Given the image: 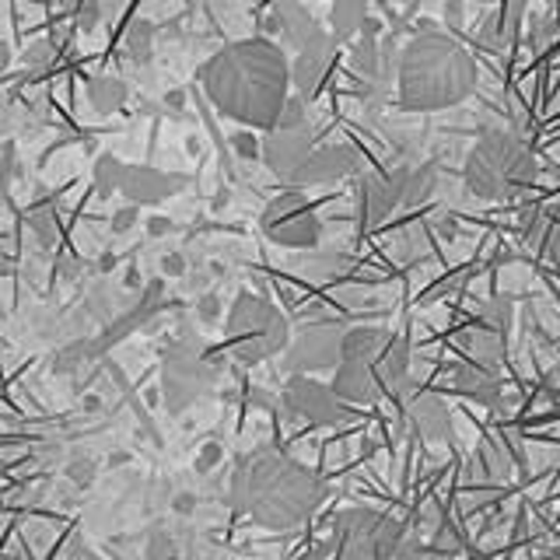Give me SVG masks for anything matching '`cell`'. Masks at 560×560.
Listing matches in <instances>:
<instances>
[{
	"label": "cell",
	"mask_w": 560,
	"mask_h": 560,
	"mask_svg": "<svg viewBox=\"0 0 560 560\" xmlns=\"http://www.w3.org/2000/svg\"><path fill=\"white\" fill-rule=\"evenodd\" d=\"M326 498V483L302 463L288 459L273 448H256L238 459L228 501L235 512L249 515L262 529H294L302 525Z\"/></svg>",
	"instance_id": "obj_2"
},
{
	"label": "cell",
	"mask_w": 560,
	"mask_h": 560,
	"mask_svg": "<svg viewBox=\"0 0 560 560\" xmlns=\"http://www.w3.org/2000/svg\"><path fill=\"white\" fill-rule=\"evenodd\" d=\"M228 144H232V151L242 158V162H259L262 158V140L253 130H235L228 137Z\"/></svg>",
	"instance_id": "obj_31"
},
{
	"label": "cell",
	"mask_w": 560,
	"mask_h": 560,
	"mask_svg": "<svg viewBox=\"0 0 560 560\" xmlns=\"http://www.w3.org/2000/svg\"><path fill=\"white\" fill-rule=\"evenodd\" d=\"M57 46H52L49 39H35V43H28L25 46V52H22V63L28 67V70H46L52 60H57Z\"/></svg>",
	"instance_id": "obj_29"
},
{
	"label": "cell",
	"mask_w": 560,
	"mask_h": 560,
	"mask_svg": "<svg viewBox=\"0 0 560 560\" xmlns=\"http://www.w3.org/2000/svg\"><path fill=\"white\" fill-rule=\"evenodd\" d=\"M557 18H560V0H557Z\"/></svg>",
	"instance_id": "obj_48"
},
{
	"label": "cell",
	"mask_w": 560,
	"mask_h": 560,
	"mask_svg": "<svg viewBox=\"0 0 560 560\" xmlns=\"http://www.w3.org/2000/svg\"><path fill=\"white\" fill-rule=\"evenodd\" d=\"M459 347L466 350L469 361H480L487 368H498L501 372V361H504V332H494L480 323H472L463 337H459Z\"/></svg>",
	"instance_id": "obj_23"
},
{
	"label": "cell",
	"mask_w": 560,
	"mask_h": 560,
	"mask_svg": "<svg viewBox=\"0 0 560 560\" xmlns=\"http://www.w3.org/2000/svg\"><path fill=\"white\" fill-rule=\"evenodd\" d=\"M116 262H119V259H116L113 253H102V256H98V262H95V273H98V277L113 273V270H116Z\"/></svg>",
	"instance_id": "obj_43"
},
{
	"label": "cell",
	"mask_w": 560,
	"mask_h": 560,
	"mask_svg": "<svg viewBox=\"0 0 560 560\" xmlns=\"http://www.w3.org/2000/svg\"><path fill=\"white\" fill-rule=\"evenodd\" d=\"M183 280H186V288H189L192 294H203V291H207V284H210V270H203V267L192 270V267H189V273H186Z\"/></svg>",
	"instance_id": "obj_40"
},
{
	"label": "cell",
	"mask_w": 560,
	"mask_h": 560,
	"mask_svg": "<svg viewBox=\"0 0 560 560\" xmlns=\"http://www.w3.org/2000/svg\"><path fill=\"white\" fill-rule=\"evenodd\" d=\"M267 28L294 52L315 43L319 35H326V28L319 25V18L312 14L305 0H273V8L267 14Z\"/></svg>",
	"instance_id": "obj_14"
},
{
	"label": "cell",
	"mask_w": 560,
	"mask_h": 560,
	"mask_svg": "<svg viewBox=\"0 0 560 560\" xmlns=\"http://www.w3.org/2000/svg\"><path fill=\"white\" fill-rule=\"evenodd\" d=\"M197 508H200V494H197V490H189V487L172 490V498H168V512H172L175 518H189V515H197Z\"/></svg>",
	"instance_id": "obj_34"
},
{
	"label": "cell",
	"mask_w": 560,
	"mask_h": 560,
	"mask_svg": "<svg viewBox=\"0 0 560 560\" xmlns=\"http://www.w3.org/2000/svg\"><path fill=\"white\" fill-rule=\"evenodd\" d=\"M221 312H224V305H221L218 291H203V294H197V302H192V315H197V323H203V326L218 323Z\"/></svg>",
	"instance_id": "obj_33"
},
{
	"label": "cell",
	"mask_w": 560,
	"mask_h": 560,
	"mask_svg": "<svg viewBox=\"0 0 560 560\" xmlns=\"http://www.w3.org/2000/svg\"><path fill=\"white\" fill-rule=\"evenodd\" d=\"M122 172H127V165H122L116 154H98V158H95V165H92V183H95V197H98V200H109L113 192H119Z\"/></svg>",
	"instance_id": "obj_27"
},
{
	"label": "cell",
	"mask_w": 560,
	"mask_h": 560,
	"mask_svg": "<svg viewBox=\"0 0 560 560\" xmlns=\"http://www.w3.org/2000/svg\"><path fill=\"white\" fill-rule=\"evenodd\" d=\"M122 52L133 67H148L154 60V25L148 18H133L122 35Z\"/></svg>",
	"instance_id": "obj_26"
},
{
	"label": "cell",
	"mask_w": 560,
	"mask_h": 560,
	"mask_svg": "<svg viewBox=\"0 0 560 560\" xmlns=\"http://www.w3.org/2000/svg\"><path fill=\"white\" fill-rule=\"evenodd\" d=\"M162 105H165L168 113L179 116L186 109V92H183V88H168V92L162 95Z\"/></svg>",
	"instance_id": "obj_41"
},
{
	"label": "cell",
	"mask_w": 560,
	"mask_h": 560,
	"mask_svg": "<svg viewBox=\"0 0 560 560\" xmlns=\"http://www.w3.org/2000/svg\"><path fill=\"white\" fill-rule=\"evenodd\" d=\"M434 183H438V168L434 162H424L417 168H399V192H402V207H417L424 203L431 192H434Z\"/></svg>",
	"instance_id": "obj_25"
},
{
	"label": "cell",
	"mask_w": 560,
	"mask_h": 560,
	"mask_svg": "<svg viewBox=\"0 0 560 560\" xmlns=\"http://www.w3.org/2000/svg\"><path fill=\"white\" fill-rule=\"evenodd\" d=\"M354 207L361 228H378L396 207H402L399 168L396 172H364L354 186Z\"/></svg>",
	"instance_id": "obj_13"
},
{
	"label": "cell",
	"mask_w": 560,
	"mask_h": 560,
	"mask_svg": "<svg viewBox=\"0 0 560 560\" xmlns=\"http://www.w3.org/2000/svg\"><path fill=\"white\" fill-rule=\"evenodd\" d=\"M368 22H372V14H368V0H332L329 35L337 43H354Z\"/></svg>",
	"instance_id": "obj_24"
},
{
	"label": "cell",
	"mask_w": 560,
	"mask_h": 560,
	"mask_svg": "<svg viewBox=\"0 0 560 560\" xmlns=\"http://www.w3.org/2000/svg\"><path fill=\"white\" fill-rule=\"evenodd\" d=\"M536 253H542L547 259L560 262V218H557V214H553V221H550L547 235H542V242H539V249H536Z\"/></svg>",
	"instance_id": "obj_37"
},
{
	"label": "cell",
	"mask_w": 560,
	"mask_h": 560,
	"mask_svg": "<svg viewBox=\"0 0 560 560\" xmlns=\"http://www.w3.org/2000/svg\"><path fill=\"white\" fill-rule=\"evenodd\" d=\"M200 148H203V144H200V137H197V133H189V137H186V151H189L192 158H197Z\"/></svg>",
	"instance_id": "obj_47"
},
{
	"label": "cell",
	"mask_w": 560,
	"mask_h": 560,
	"mask_svg": "<svg viewBox=\"0 0 560 560\" xmlns=\"http://www.w3.org/2000/svg\"><path fill=\"white\" fill-rule=\"evenodd\" d=\"M262 235H267L280 249H315L323 238V221L315 207L298 189H288L267 203L259 218Z\"/></svg>",
	"instance_id": "obj_9"
},
{
	"label": "cell",
	"mask_w": 560,
	"mask_h": 560,
	"mask_svg": "<svg viewBox=\"0 0 560 560\" xmlns=\"http://www.w3.org/2000/svg\"><path fill=\"white\" fill-rule=\"evenodd\" d=\"M340 343H343V326L340 323H312L298 329V337L284 347L288 350V372L308 375L323 372V368L340 364Z\"/></svg>",
	"instance_id": "obj_11"
},
{
	"label": "cell",
	"mask_w": 560,
	"mask_h": 560,
	"mask_svg": "<svg viewBox=\"0 0 560 560\" xmlns=\"http://www.w3.org/2000/svg\"><path fill=\"white\" fill-rule=\"evenodd\" d=\"M81 410H84V413H98V410H102V396H98V393H88V396L81 399Z\"/></svg>",
	"instance_id": "obj_44"
},
{
	"label": "cell",
	"mask_w": 560,
	"mask_h": 560,
	"mask_svg": "<svg viewBox=\"0 0 560 560\" xmlns=\"http://www.w3.org/2000/svg\"><path fill=\"white\" fill-rule=\"evenodd\" d=\"M375 375L382 393H399L410 378V343L402 337H389V343L382 347V354L375 361Z\"/></svg>",
	"instance_id": "obj_21"
},
{
	"label": "cell",
	"mask_w": 560,
	"mask_h": 560,
	"mask_svg": "<svg viewBox=\"0 0 560 560\" xmlns=\"http://www.w3.org/2000/svg\"><path fill=\"white\" fill-rule=\"evenodd\" d=\"M358 151L347 144H326V148H312L305 158V165L298 168L291 186H329V183H343L358 172Z\"/></svg>",
	"instance_id": "obj_15"
},
{
	"label": "cell",
	"mask_w": 560,
	"mask_h": 560,
	"mask_svg": "<svg viewBox=\"0 0 560 560\" xmlns=\"http://www.w3.org/2000/svg\"><path fill=\"white\" fill-rule=\"evenodd\" d=\"M337 52H340V43L332 39V35H319L315 43H308L294 52L291 84L298 88V98L308 102L323 92L329 74H332V67H337Z\"/></svg>",
	"instance_id": "obj_12"
},
{
	"label": "cell",
	"mask_w": 560,
	"mask_h": 560,
	"mask_svg": "<svg viewBox=\"0 0 560 560\" xmlns=\"http://www.w3.org/2000/svg\"><path fill=\"white\" fill-rule=\"evenodd\" d=\"M183 186H186V175H172V172L151 168V165H127V172H122V183H119V192L127 197V203L154 207V203L175 197Z\"/></svg>",
	"instance_id": "obj_16"
},
{
	"label": "cell",
	"mask_w": 560,
	"mask_h": 560,
	"mask_svg": "<svg viewBox=\"0 0 560 560\" xmlns=\"http://www.w3.org/2000/svg\"><path fill=\"white\" fill-rule=\"evenodd\" d=\"M228 350L245 368L267 361L273 354H284L291 343V326L267 298L238 294L228 308Z\"/></svg>",
	"instance_id": "obj_5"
},
{
	"label": "cell",
	"mask_w": 560,
	"mask_h": 560,
	"mask_svg": "<svg viewBox=\"0 0 560 560\" xmlns=\"http://www.w3.org/2000/svg\"><path fill=\"white\" fill-rule=\"evenodd\" d=\"M137 224H140V207L137 203H122L119 210H113V214H109V232L113 235H130Z\"/></svg>",
	"instance_id": "obj_35"
},
{
	"label": "cell",
	"mask_w": 560,
	"mask_h": 560,
	"mask_svg": "<svg viewBox=\"0 0 560 560\" xmlns=\"http://www.w3.org/2000/svg\"><path fill=\"white\" fill-rule=\"evenodd\" d=\"M536 154L525 140L512 130H483L472 144L463 179L477 200H515L518 192L536 186Z\"/></svg>",
	"instance_id": "obj_4"
},
{
	"label": "cell",
	"mask_w": 560,
	"mask_h": 560,
	"mask_svg": "<svg viewBox=\"0 0 560 560\" xmlns=\"http://www.w3.org/2000/svg\"><path fill=\"white\" fill-rule=\"evenodd\" d=\"M512 302L508 298H490V302L480 308V315L472 323H480V326H487V329H494V332H504L508 337V326H512Z\"/></svg>",
	"instance_id": "obj_28"
},
{
	"label": "cell",
	"mask_w": 560,
	"mask_h": 560,
	"mask_svg": "<svg viewBox=\"0 0 560 560\" xmlns=\"http://www.w3.org/2000/svg\"><path fill=\"white\" fill-rule=\"evenodd\" d=\"M280 402L291 417L315 428H332L347 417V402L332 393V385L315 382L312 375H291L284 393H280Z\"/></svg>",
	"instance_id": "obj_10"
},
{
	"label": "cell",
	"mask_w": 560,
	"mask_h": 560,
	"mask_svg": "<svg viewBox=\"0 0 560 560\" xmlns=\"http://www.w3.org/2000/svg\"><path fill=\"white\" fill-rule=\"evenodd\" d=\"M221 459H224V448L218 442H207L197 455V463H192V469H197L200 477H207V472H214L221 466Z\"/></svg>",
	"instance_id": "obj_36"
},
{
	"label": "cell",
	"mask_w": 560,
	"mask_h": 560,
	"mask_svg": "<svg viewBox=\"0 0 560 560\" xmlns=\"http://www.w3.org/2000/svg\"><path fill=\"white\" fill-rule=\"evenodd\" d=\"M407 525L375 508H343L332 522V542L337 560H393Z\"/></svg>",
	"instance_id": "obj_7"
},
{
	"label": "cell",
	"mask_w": 560,
	"mask_h": 560,
	"mask_svg": "<svg viewBox=\"0 0 560 560\" xmlns=\"http://www.w3.org/2000/svg\"><path fill=\"white\" fill-rule=\"evenodd\" d=\"M130 459H133V455H130L127 448H122V452H109V466H113V469H119V466H130Z\"/></svg>",
	"instance_id": "obj_45"
},
{
	"label": "cell",
	"mask_w": 560,
	"mask_h": 560,
	"mask_svg": "<svg viewBox=\"0 0 560 560\" xmlns=\"http://www.w3.org/2000/svg\"><path fill=\"white\" fill-rule=\"evenodd\" d=\"M158 273L165 280H183L189 273V256L183 249H165L158 256Z\"/></svg>",
	"instance_id": "obj_32"
},
{
	"label": "cell",
	"mask_w": 560,
	"mask_h": 560,
	"mask_svg": "<svg viewBox=\"0 0 560 560\" xmlns=\"http://www.w3.org/2000/svg\"><path fill=\"white\" fill-rule=\"evenodd\" d=\"M332 393H337L347 407H372L382 396V385L375 375L372 361H354V358H340L337 372H332Z\"/></svg>",
	"instance_id": "obj_17"
},
{
	"label": "cell",
	"mask_w": 560,
	"mask_h": 560,
	"mask_svg": "<svg viewBox=\"0 0 560 560\" xmlns=\"http://www.w3.org/2000/svg\"><path fill=\"white\" fill-rule=\"evenodd\" d=\"M200 84L221 116L253 130H270L288 102L291 63L270 35H253L218 49L200 67Z\"/></svg>",
	"instance_id": "obj_1"
},
{
	"label": "cell",
	"mask_w": 560,
	"mask_h": 560,
	"mask_svg": "<svg viewBox=\"0 0 560 560\" xmlns=\"http://www.w3.org/2000/svg\"><path fill=\"white\" fill-rule=\"evenodd\" d=\"M175 232V221L168 214H148V238L158 242V238H168Z\"/></svg>",
	"instance_id": "obj_38"
},
{
	"label": "cell",
	"mask_w": 560,
	"mask_h": 560,
	"mask_svg": "<svg viewBox=\"0 0 560 560\" xmlns=\"http://www.w3.org/2000/svg\"><path fill=\"white\" fill-rule=\"evenodd\" d=\"M389 43H378V25H375V18L364 25V32L354 39V49H350V70L368 81V84H375L382 88L385 78H389Z\"/></svg>",
	"instance_id": "obj_18"
},
{
	"label": "cell",
	"mask_w": 560,
	"mask_h": 560,
	"mask_svg": "<svg viewBox=\"0 0 560 560\" xmlns=\"http://www.w3.org/2000/svg\"><path fill=\"white\" fill-rule=\"evenodd\" d=\"M452 385H455V393H463V396L472 399V402H483V407H494V402L501 399L498 368H487V364L469 361V358H466L463 364H455Z\"/></svg>",
	"instance_id": "obj_19"
},
{
	"label": "cell",
	"mask_w": 560,
	"mask_h": 560,
	"mask_svg": "<svg viewBox=\"0 0 560 560\" xmlns=\"http://www.w3.org/2000/svg\"><path fill=\"white\" fill-rule=\"evenodd\" d=\"M57 277L63 280V284H74V280L81 277V262L74 256H60L57 259Z\"/></svg>",
	"instance_id": "obj_39"
},
{
	"label": "cell",
	"mask_w": 560,
	"mask_h": 560,
	"mask_svg": "<svg viewBox=\"0 0 560 560\" xmlns=\"http://www.w3.org/2000/svg\"><path fill=\"white\" fill-rule=\"evenodd\" d=\"M8 67H11V46L0 43V74H8Z\"/></svg>",
	"instance_id": "obj_46"
},
{
	"label": "cell",
	"mask_w": 560,
	"mask_h": 560,
	"mask_svg": "<svg viewBox=\"0 0 560 560\" xmlns=\"http://www.w3.org/2000/svg\"><path fill=\"white\" fill-rule=\"evenodd\" d=\"M410 420L424 442H452V410L442 396L420 393L410 402Z\"/></svg>",
	"instance_id": "obj_20"
},
{
	"label": "cell",
	"mask_w": 560,
	"mask_h": 560,
	"mask_svg": "<svg viewBox=\"0 0 560 560\" xmlns=\"http://www.w3.org/2000/svg\"><path fill=\"white\" fill-rule=\"evenodd\" d=\"M218 358H210V350L192 337V332H183L179 340L168 347L165 364H162V399L165 410L186 413L192 402H200L218 382Z\"/></svg>",
	"instance_id": "obj_6"
},
{
	"label": "cell",
	"mask_w": 560,
	"mask_h": 560,
	"mask_svg": "<svg viewBox=\"0 0 560 560\" xmlns=\"http://www.w3.org/2000/svg\"><path fill=\"white\" fill-rule=\"evenodd\" d=\"M84 92H88V102H92V109L98 116H113V113H119L122 105L130 102V84H127V78H119V74H95V78H88Z\"/></svg>",
	"instance_id": "obj_22"
},
{
	"label": "cell",
	"mask_w": 560,
	"mask_h": 560,
	"mask_svg": "<svg viewBox=\"0 0 560 560\" xmlns=\"http://www.w3.org/2000/svg\"><path fill=\"white\" fill-rule=\"evenodd\" d=\"M315 148V130L308 122L305 102L302 98H288L284 109H280L277 122L262 137V158L259 162L267 165L280 183H294L298 168L305 165V158Z\"/></svg>",
	"instance_id": "obj_8"
},
{
	"label": "cell",
	"mask_w": 560,
	"mask_h": 560,
	"mask_svg": "<svg viewBox=\"0 0 560 560\" xmlns=\"http://www.w3.org/2000/svg\"><path fill=\"white\" fill-rule=\"evenodd\" d=\"M477 81L480 70L466 46L434 28L417 32L396 60L399 105L407 113L452 109V105L466 102L477 92Z\"/></svg>",
	"instance_id": "obj_3"
},
{
	"label": "cell",
	"mask_w": 560,
	"mask_h": 560,
	"mask_svg": "<svg viewBox=\"0 0 560 560\" xmlns=\"http://www.w3.org/2000/svg\"><path fill=\"white\" fill-rule=\"evenodd\" d=\"M119 288L122 291H140V288H144V273H140V267H127V270H122Z\"/></svg>",
	"instance_id": "obj_42"
},
{
	"label": "cell",
	"mask_w": 560,
	"mask_h": 560,
	"mask_svg": "<svg viewBox=\"0 0 560 560\" xmlns=\"http://www.w3.org/2000/svg\"><path fill=\"white\" fill-rule=\"evenodd\" d=\"M63 472L74 487H92V480L98 477V463L92 459V455H78V459H70L63 466Z\"/></svg>",
	"instance_id": "obj_30"
}]
</instances>
